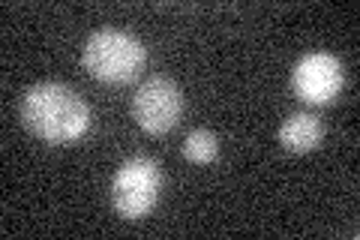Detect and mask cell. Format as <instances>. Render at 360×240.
I'll return each instance as SVG.
<instances>
[{"instance_id": "6da1fadb", "label": "cell", "mask_w": 360, "mask_h": 240, "mask_svg": "<svg viewBox=\"0 0 360 240\" xmlns=\"http://www.w3.org/2000/svg\"><path fill=\"white\" fill-rule=\"evenodd\" d=\"M21 120L45 144H72L90 130V106L72 87L42 82L21 99Z\"/></svg>"}, {"instance_id": "7a4b0ae2", "label": "cell", "mask_w": 360, "mask_h": 240, "mask_svg": "<svg viewBox=\"0 0 360 240\" xmlns=\"http://www.w3.org/2000/svg\"><path fill=\"white\" fill-rule=\"evenodd\" d=\"M148 63L141 39H135L127 30H96L90 33L84 49H82V66L96 82L103 84H129L141 75Z\"/></svg>"}, {"instance_id": "3957f363", "label": "cell", "mask_w": 360, "mask_h": 240, "mask_svg": "<svg viewBox=\"0 0 360 240\" xmlns=\"http://www.w3.org/2000/svg\"><path fill=\"white\" fill-rule=\"evenodd\" d=\"M111 208L123 220H144L162 196V168L150 156H129L111 177Z\"/></svg>"}, {"instance_id": "277c9868", "label": "cell", "mask_w": 360, "mask_h": 240, "mask_svg": "<svg viewBox=\"0 0 360 240\" xmlns=\"http://www.w3.org/2000/svg\"><path fill=\"white\" fill-rule=\"evenodd\" d=\"M180 114H184V94L172 78L153 75L148 78L132 96V120L144 132L165 135L177 127Z\"/></svg>"}, {"instance_id": "5b68a950", "label": "cell", "mask_w": 360, "mask_h": 240, "mask_svg": "<svg viewBox=\"0 0 360 240\" xmlns=\"http://www.w3.org/2000/svg\"><path fill=\"white\" fill-rule=\"evenodd\" d=\"M345 84L342 63L328 51H312L307 57H300L295 72H291V87L300 102L307 106H330L340 96V90Z\"/></svg>"}, {"instance_id": "8992f818", "label": "cell", "mask_w": 360, "mask_h": 240, "mask_svg": "<svg viewBox=\"0 0 360 240\" xmlns=\"http://www.w3.org/2000/svg\"><path fill=\"white\" fill-rule=\"evenodd\" d=\"M324 139V120L312 111H295L288 114L279 127V144L288 153H309Z\"/></svg>"}, {"instance_id": "52a82bcc", "label": "cell", "mask_w": 360, "mask_h": 240, "mask_svg": "<svg viewBox=\"0 0 360 240\" xmlns=\"http://www.w3.org/2000/svg\"><path fill=\"white\" fill-rule=\"evenodd\" d=\"M217 153H219V141L210 130H193L184 139V156L189 159V163L207 165V163L217 159Z\"/></svg>"}]
</instances>
